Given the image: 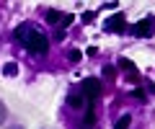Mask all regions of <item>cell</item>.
<instances>
[{
  "mask_svg": "<svg viewBox=\"0 0 155 129\" xmlns=\"http://www.w3.org/2000/svg\"><path fill=\"white\" fill-rule=\"evenodd\" d=\"M3 75H8V78L18 75V65L16 62H5V65H3Z\"/></svg>",
  "mask_w": 155,
  "mask_h": 129,
  "instance_id": "9",
  "label": "cell"
},
{
  "mask_svg": "<svg viewBox=\"0 0 155 129\" xmlns=\"http://www.w3.org/2000/svg\"><path fill=\"white\" fill-rule=\"evenodd\" d=\"M129 124H132V116H129V114H124V116H119V119H116L114 129H129Z\"/></svg>",
  "mask_w": 155,
  "mask_h": 129,
  "instance_id": "8",
  "label": "cell"
},
{
  "mask_svg": "<svg viewBox=\"0 0 155 129\" xmlns=\"http://www.w3.org/2000/svg\"><path fill=\"white\" fill-rule=\"evenodd\" d=\"M5 119H8V108H5V103L0 101V124H5Z\"/></svg>",
  "mask_w": 155,
  "mask_h": 129,
  "instance_id": "10",
  "label": "cell"
},
{
  "mask_svg": "<svg viewBox=\"0 0 155 129\" xmlns=\"http://www.w3.org/2000/svg\"><path fill=\"white\" fill-rule=\"evenodd\" d=\"M93 18H96V13H83V21H85V23H91Z\"/></svg>",
  "mask_w": 155,
  "mask_h": 129,
  "instance_id": "15",
  "label": "cell"
},
{
  "mask_svg": "<svg viewBox=\"0 0 155 129\" xmlns=\"http://www.w3.org/2000/svg\"><path fill=\"white\" fill-rule=\"evenodd\" d=\"M16 39L21 41L31 54H47V52H49L47 36L41 34V31H36L34 26H28V23H21V26L16 28Z\"/></svg>",
  "mask_w": 155,
  "mask_h": 129,
  "instance_id": "1",
  "label": "cell"
},
{
  "mask_svg": "<svg viewBox=\"0 0 155 129\" xmlns=\"http://www.w3.org/2000/svg\"><path fill=\"white\" fill-rule=\"evenodd\" d=\"M98 95H101V83H98L96 78H85V80H83V98L93 103Z\"/></svg>",
  "mask_w": 155,
  "mask_h": 129,
  "instance_id": "3",
  "label": "cell"
},
{
  "mask_svg": "<svg viewBox=\"0 0 155 129\" xmlns=\"http://www.w3.org/2000/svg\"><path fill=\"white\" fill-rule=\"evenodd\" d=\"M114 73H116V70H114V67H111V65H106V67H104V75H106V78H109V80H111V78H114Z\"/></svg>",
  "mask_w": 155,
  "mask_h": 129,
  "instance_id": "13",
  "label": "cell"
},
{
  "mask_svg": "<svg viewBox=\"0 0 155 129\" xmlns=\"http://www.w3.org/2000/svg\"><path fill=\"white\" fill-rule=\"evenodd\" d=\"M72 21H75V16H70V13H65V16H62V26H70Z\"/></svg>",
  "mask_w": 155,
  "mask_h": 129,
  "instance_id": "12",
  "label": "cell"
},
{
  "mask_svg": "<svg viewBox=\"0 0 155 129\" xmlns=\"http://www.w3.org/2000/svg\"><path fill=\"white\" fill-rule=\"evenodd\" d=\"M62 16H65V13H60V11H54V8H49V11L44 13V18H47V23H62Z\"/></svg>",
  "mask_w": 155,
  "mask_h": 129,
  "instance_id": "6",
  "label": "cell"
},
{
  "mask_svg": "<svg viewBox=\"0 0 155 129\" xmlns=\"http://www.w3.org/2000/svg\"><path fill=\"white\" fill-rule=\"evenodd\" d=\"M134 98H137V101H145V90L137 88V90H134Z\"/></svg>",
  "mask_w": 155,
  "mask_h": 129,
  "instance_id": "14",
  "label": "cell"
},
{
  "mask_svg": "<svg viewBox=\"0 0 155 129\" xmlns=\"http://www.w3.org/2000/svg\"><path fill=\"white\" fill-rule=\"evenodd\" d=\"M153 28H155V18L147 16V18H142V21L132 28V34H137V36H153Z\"/></svg>",
  "mask_w": 155,
  "mask_h": 129,
  "instance_id": "4",
  "label": "cell"
},
{
  "mask_svg": "<svg viewBox=\"0 0 155 129\" xmlns=\"http://www.w3.org/2000/svg\"><path fill=\"white\" fill-rule=\"evenodd\" d=\"M80 57H83V54H80V49H72L70 52V62H80Z\"/></svg>",
  "mask_w": 155,
  "mask_h": 129,
  "instance_id": "11",
  "label": "cell"
},
{
  "mask_svg": "<svg viewBox=\"0 0 155 129\" xmlns=\"http://www.w3.org/2000/svg\"><path fill=\"white\" fill-rule=\"evenodd\" d=\"M67 106H72V108H80V106H85V98H83V93H70V95H67Z\"/></svg>",
  "mask_w": 155,
  "mask_h": 129,
  "instance_id": "5",
  "label": "cell"
},
{
  "mask_svg": "<svg viewBox=\"0 0 155 129\" xmlns=\"http://www.w3.org/2000/svg\"><path fill=\"white\" fill-rule=\"evenodd\" d=\"M119 67H122V70H127L129 75H134V73H137L134 62H132V60H127V57H122V60H119Z\"/></svg>",
  "mask_w": 155,
  "mask_h": 129,
  "instance_id": "7",
  "label": "cell"
},
{
  "mask_svg": "<svg viewBox=\"0 0 155 129\" xmlns=\"http://www.w3.org/2000/svg\"><path fill=\"white\" fill-rule=\"evenodd\" d=\"M106 31H111V34H124L127 31V16L124 13H116V16H111L109 21L104 23Z\"/></svg>",
  "mask_w": 155,
  "mask_h": 129,
  "instance_id": "2",
  "label": "cell"
}]
</instances>
